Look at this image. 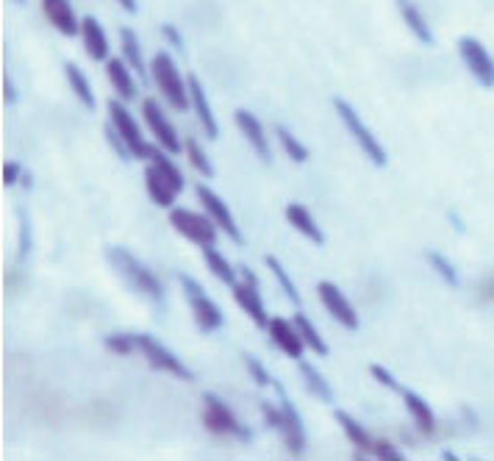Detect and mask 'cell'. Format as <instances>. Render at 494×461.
<instances>
[{
    "instance_id": "9a60e30c",
    "label": "cell",
    "mask_w": 494,
    "mask_h": 461,
    "mask_svg": "<svg viewBox=\"0 0 494 461\" xmlns=\"http://www.w3.org/2000/svg\"><path fill=\"white\" fill-rule=\"evenodd\" d=\"M42 9H45V17L50 20L56 31H62L64 37H75L81 34V22H78L70 0H42Z\"/></svg>"
},
{
    "instance_id": "7c38bea8",
    "label": "cell",
    "mask_w": 494,
    "mask_h": 461,
    "mask_svg": "<svg viewBox=\"0 0 494 461\" xmlns=\"http://www.w3.org/2000/svg\"><path fill=\"white\" fill-rule=\"evenodd\" d=\"M275 390H278V398H280V406H283V442H286V450H289V456L300 458L306 453V431H303V423H300V415H297V408L292 406V400L286 398L283 387L280 383H275Z\"/></svg>"
},
{
    "instance_id": "bcb514c9",
    "label": "cell",
    "mask_w": 494,
    "mask_h": 461,
    "mask_svg": "<svg viewBox=\"0 0 494 461\" xmlns=\"http://www.w3.org/2000/svg\"><path fill=\"white\" fill-rule=\"evenodd\" d=\"M4 100H6V104H17V89L12 84V75L9 72H4Z\"/></svg>"
},
{
    "instance_id": "277c9868",
    "label": "cell",
    "mask_w": 494,
    "mask_h": 461,
    "mask_svg": "<svg viewBox=\"0 0 494 461\" xmlns=\"http://www.w3.org/2000/svg\"><path fill=\"white\" fill-rule=\"evenodd\" d=\"M203 425L205 431L217 433V437H239V440H250L247 428H242L237 423V417H233L230 406L222 403L217 395L205 392L203 395Z\"/></svg>"
},
{
    "instance_id": "c3c4849f",
    "label": "cell",
    "mask_w": 494,
    "mask_h": 461,
    "mask_svg": "<svg viewBox=\"0 0 494 461\" xmlns=\"http://www.w3.org/2000/svg\"><path fill=\"white\" fill-rule=\"evenodd\" d=\"M14 4H17V6H22V4H25V0H14Z\"/></svg>"
},
{
    "instance_id": "ffe728a7",
    "label": "cell",
    "mask_w": 494,
    "mask_h": 461,
    "mask_svg": "<svg viewBox=\"0 0 494 461\" xmlns=\"http://www.w3.org/2000/svg\"><path fill=\"white\" fill-rule=\"evenodd\" d=\"M286 220H289V225L295 230H300L306 239H311L314 245H325V234L314 222V217H311V212L306 206H300V203H289V206H286Z\"/></svg>"
},
{
    "instance_id": "1f68e13d",
    "label": "cell",
    "mask_w": 494,
    "mask_h": 461,
    "mask_svg": "<svg viewBox=\"0 0 494 461\" xmlns=\"http://www.w3.org/2000/svg\"><path fill=\"white\" fill-rule=\"evenodd\" d=\"M425 259H428V264L433 267V272H436L441 281H445L448 287H456V289H458V284H461L458 272H456V267L445 259V256L436 253V250H425Z\"/></svg>"
},
{
    "instance_id": "d590c367",
    "label": "cell",
    "mask_w": 494,
    "mask_h": 461,
    "mask_svg": "<svg viewBox=\"0 0 494 461\" xmlns=\"http://www.w3.org/2000/svg\"><path fill=\"white\" fill-rule=\"evenodd\" d=\"M242 362H245V367H247V373H250V378L255 381V387H275V381H272V375L264 370V365L258 362L255 356H250V353H245L242 356Z\"/></svg>"
},
{
    "instance_id": "8992f818",
    "label": "cell",
    "mask_w": 494,
    "mask_h": 461,
    "mask_svg": "<svg viewBox=\"0 0 494 461\" xmlns=\"http://www.w3.org/2000/svg\"><path fill=\"white\" fill-rule=\"evenodd\" d=\"M137 339V348L145 353V358H147V365L153 367V370H162V373H170V375H175L178 381H195V375H192V370L180 362V358L175 356V353H170L159 339L155 337H150V334H139V337H134Z\"/></svg>"
},
{
    "instance_id": "ba28073f",
    "label": "cell",
    "mask_w": 494,
    "mask_h": 461,
    "mask_svg": "<svg viewBox=\"0 0 494 461\" xmlns=\"http://www.w3.org/2000/svg\"><path fill=\"white\" fill-rule=\"evenodd\" d=\"M170 222L172 228L178 230L180 237H187L197 245H214L217 242V228L209 217H203V214H195L189 209H172L170 212Z\"/></svg>"
},
{
    "instance_id": "ee69618b",
    "label": "cell",
    "mask_w": 494,
    "mask_h": 461,
    "mask_svg": "<svg viewBox=\"0 0 494 461\" xmlns=\"http://www.w3.org/2000/svg\"><path fill=\"white\" fill-rule=\"evenodd\" d=\"M478 295H481V300H486V303H494V272H491V275H486V278L481 281Z\"/></svg>"
},
{
    "instance_id": "6da1fadb",
    "label": "cell",
    "mask_w": 494,
    "mask_h": 461,
    "mask_svg": "<svg viewBox=\"0 0 494 461\" xmlns=\"http://www.w3.org/2000/svg\"><path fill=\"white\" fill-rule=\"evenodd\" d=\"M106 256H109V262L120 270V275H122L137 292H142L145 298H150V300H155V303H159V300L164 298L162 281L155 278L150 270H145L128 250H122V247H109Z\"/></svg>"
},
{
    "instance_id": "4316f807",
    "label": "cell",
    "mask_w": 494,
    "mask_h": 461,
    "mask_svg": "<svg viewBox=\"0 0 494 461\" xmlns=\"http://www.w3.org/2000/svg\"><path fill=\"white\" fill-rule=\"evenodd\" d=\"M64 72H67V81H70L72 92L78 95V100H81V104H84L89 112H95V109H97V104H95L92 87H89V81H87V75L81 72V67L72 64V62H67V64H64Z\"/></svg>"
},
{
    "instance_id": "836d02e7",
    "label": "cell",
    "mask_w": 494,
    "mask_h": 461,
    "mask_svg": "<svg viewBox=\"0 0 494 461\" xmlns=\"http://www.w3.org/2000/svg\"><path fill=\"white\" fill-rule=\"evenodd\" d=\"M264 264L270 267V272L278 278V284H280V289L286 292V298H289L295 306H300L303 303V298L297 295V289H295V284H292V278L289 275H286V270H283V264L275 259V256H267V259H264Z\"/></svg>"
},
{
    "instance_id": "30bf717a",
    "label": "cell",
    "mask_w": 494,
    "mask_h": 461,
    "mask_svg": "<svg viewBox=\"0 0 494 461\" xmlns=\"http://www.w3.org/2000/svg\"><path fill=\"white\" fill-rule=\"evenodd\" d=\"M317 295H320L322 306L331 312V317H333L336 323H342V325L350 328V331L358 328V312L353 309L350 300L342 295L339 287L331 284V281H320V284H317Z\"/></svg>"
},
{
    "instance_id": "f546056e",
    "label": "cell",
    "mask_w": 494,
    "mask_h": 461,
    "mask_svg": "<svg viewBox=\"0 0 494 461\" xmlns=\"http://www.w3.org/2000/svg\"><path fill=\"white\" fill-rule=\"evenodd\" d=\"M275 137H278L280 147L286 150V156H289L292 162H297V164H306V162H308V150H306V145H303L292 131H286L283 125H275Z\"/></svg>"
},
{
    "instance_id": "4fadbf2b",
    "label": "cell",
    "mask_w": 494,
    "mask_h": 461,
    "mask_svg": "<svg viewBox=\"0 0 494 461\" xmlns=\"http://www.w3.org/2000/svg\"><path fill=\"white\" fill-rule=\"evenodd\" d=\"M142 117H145L147 128L153 131V137L159 139L162 147H167L170 153H178V150H180V139H178V134H175V128L170 125V120L164 117L162 106L155 104L153 97H145V104H142Z\"/></svg>"
},
{
    "instance_id": "83f0119b",
    "label": "cell",
    "mask_w": 494,
    "mask_h": 461,
    "mask_svg": "<svg viewBox=\"0 0 494 461\" xmlns=\"http://www.w3.org/2000/svg\"><path fill=\"white\" fill-rule=\"evenodd\" d=\"M203 259H205V264H209L212 275H217L222 284H228V287L237 284V272H233V267L225 262V256L220 250H214V245H205L203 247Z\"/></svg>"
},
{
    "instance_id": "2e32d148",
    "label": "cell",
    "mask_w": 494,
    "mask_h": 461,
    "mask_svg": "<svg viewBox=\"0 0 494 461\" xmlns=\"http://www.w3.org/2000/svg\"><path fill=\"white\" fill-rule=\"evenodd\" d=\"M233 289V300H237L242 309H245V314L258 325V328H267L270 325V317H267V309H264V303H262V298H258V287H253V284H233L230 287Z\"/></svg>"
},
{
    "instance_id": "74e56055",
    "label": "cell",
    "mask_w": 494,
    "mask_h": 461,
    "mask_svg": "<svg viewBox=\"0 0 494 461\" xmlns=\"http://www.w3.org/2000/svg\"><path fill=\"white\" fill-rule=\"evenodd\" d=\"M134 348H137V339L128 337V334H112V337H106V350H112L117 356H131Z\"/></svg>"
},
{
    "instance_id": "52a82bcc",
    "label": "cell",
    "mask_w": 494,
    "mask_h": 461,
    "mask_svg": "<svg viewBox=\"0 0 494 461\" xmlns=\"http://www.w3.org/2000/svg\"><path fill=\"white\" fill-rule=\"evenodd\" d=\"M458 54L466 64V70H470L475 75V81L486 89L494 87V59L491 54L486 50L483 42H478L475 37H461L458 42Z\"/></svg>"
},
{
    "instance_id": "4dcf8cb0",
    "label": "cell",
    "mask_w": 494,
    "mask_h": 461,
    "mask_svg": "<svg viewBox=\"0 0 494 461\" xmlns=\"http://www.w3.org/2000/svg\"><path fill=\"white\" fill-rule=\"evenodd\" d=\"M295 325H297V331H300V337H303V342H306V348H311L314 353H320V356H328V345L322 342V337L317 334V328L311 325V320L306 317V314H295Z\"/></svg>"
},
{
    "instance_id": "484cf974",
    "label": "cell",
    "mask_w": 494,
    "mask_h": 461,
    "mask_svg": "<svg viewBox=\"0 0 494 461\" xmlns=\"http://www.w3.org/2000/svg\"><path fill=\"white\" fill-rule=\"evenodd\" d=\"M120 45H122V59L134 67L137 75L147 79V67H145V59H142V47H139V39L134 34V29H122L120 31Z\"/></svg>"
},
{
    "instance_id": "8d00e7d4",
    "label": "cell",
    "mask_w": 494,
    "mask_h": 461,
    "mask_svg": "<svg viewBox=\"0 0 494 461\" xmlns=\"http://www.w3.org/2000/svg\"><path fill=\"white\" fill-rule=\"evenodd\" d=\"M370 373H373V378L381 383V387H386V390H392V392H398V395H403L406 392V387H403V383L392 375V373H389L386 367H381V365H370Z\"/></svg>"
},
{
    "instance_id": "b9f144b4",
    "label": "cell",
    "mask_w": 494,
    "mask_h": 461,
    "mask_svg": "<svg viewBox=\"0 0 494 461\" xmlns=\"http://www.w3.org/2000/svg\"><path fill=\"white\" fill-rule=\"evenodd\" d=\"M262 415H264V423L270 425V428H283V420H286V415H283V406L278 408V406H272V403H262Z\"/></svg>"
},
{
    "instance_id": "44dd1931",
    "label": "cell",
    "mask_w": 494,
    "mask_h": 461,
    "mask_svg": "<svg viewBox=\"0 0 494 461\" xmlns=\"http://www.w3.org/2000/svg\"><path fill=\"white\" fill-rule=\"evenodd\" d=\"M81 39H84L89 59L100 62V59L109 56V39H106V34H103V25L95 17L81 20Z\"/></svg>"
},
{
    "instance_id": "9c48e42d",
    "label": "cell",
    "mask_w": 494,
    "mask_h": 461,
    "mask_svg": "<svg viewBox=\"0 0 494 461\" xmlns=\"http://www.w3.org/2000/svg\"><path fill=\"white\" fill-rule=\"evenodd\" d=\"M109 117H112V125L117 128V134L125 139L128 147H131L134 159H150L153 147L142 139V131H139L137 120L122 109L120 100H112V104H109Z\"/></svg>"
},
{
    "instance_id": "f6af8a7d",
    "label": "cell",
    "mask_w": 494,
    "mask_h": 461,
    "mask_svg": "<svg viewBox=\"0 0 494 461\" xmlns=\"http://www.w3.org/2000/svg\"><path fill=\"white\" fill-rule=\"evenodd\" d=\"M162 34L167 37V42H170L175 50H184V39H180V34H178L175 25H162Z\"/></svg>"
},
{
    "instance_id": "ac0fdd59",
    "label": "cell",
    "mask_w": 494,
    "mask_h": 461,
    "mask_svg": "<svg viewBox=\"0 0 494 461\" xmlns=\"http://www.w3.org/2000/svg\"><path fill=\"white\" fill-rule=\"evenodd\" d=\"M189 97H192V106H195V112H197V120H200V125H203L205 137L217 139V137H220V125H217V120H214V112H212V106H209V97H205L203 84L197 81V75H189Z\"/></svg>"
},
{
    "instance_id": "5b68a950",
    "label": "cell",
    "mask_w": 494,
    "mask_h": 461,
    "mask_svg": "<svg viewBox=\"0 0 494 461\" xmlns=\"http://www.w3.org/2000/svg\"><path fill=\"white\" fill-rule=\"evenodd\" d=\"M178 281H180V287H184V292H187V300H189V306H192V314H195L200 331H220L222 323H225V317H222V312H220V306H217L209 295H205V289L197 284L195 278L178 272Z\"/></svg>"
},
{
    "instance_id": "60d3db41",
    "label": "cell",
    "mask_w": 494,
    "mask_h": 461,
    "mask_svg": "<svg viewBox=\"0 0 494 461\" xmlns=\"http://www.w3.org/2000/svg\"><path fill=\"white\" fill-rule=\"evenodd\" d=\"M106 137H109V142H112V147L117 150V156L122 159V162H128V159H134V153H131V147L125 145V139L117 134V128L112 125V128H106Z\"/></svg>"
},
{
    "instance_id": "8fae6325",
    "label": "cell",
    "mask_w": 494,
    "mask_h": 461,
    "mask_svg": "<svg viewBox=\"0 0 494 461\" xmlns=\"http://www.w3.org/2000/svg\"><path fill=\"white\" fill-rule=\"evenodd\" d=\"M197 200L203 203V209L212 214V220L225 230V234H228L233 242L245 245V237H242V230H239L237 220H233L230 209L225 206V200H222L217 192H212V187H197Z\"/></svg>"
},
{
    "instance_id": "7dc6e473",
    "label": "cell",
    "mask_w": 494,
    "mask_h": 461,
    "mask_svg": "<svg viewBox=\"0 0 494 461\" xmlns=\"http://www.w3.org/2000/svg\"><path fill=\"white\" fill-rule=\"evenodd\" d=\"M117 4H120L128 14H134V12H137V0H117Z\"/></svg>"
},
{
    "instance_id": "d4e9b609",
    "label": "cell",
    "mask_w": 494,
    "mask_h": 461,
    "mask_svg": "<svg viewBox=\"0 0 494 461\" xmlns=\"http://www.w3.org/2000/svg\"><path fill=\"white\" fill-rule=\"evenodd\" d=\"M403 400H406V406H408V415L414 417V423H417V428L423 431V433H433V428H436V417H433V408L420 398V395H414V392H403Z\"/></svg>"
},
{
    "instance_id": "7402d4cb",
    "label": "cell",
    "mask_w": 494,
    "mask_h": 461,
    "mask_svg": "<svg viewBox=\"0 0 494 461\" xmlns=\"http://www.w3.org/2000/svg\"><path fill=\"white\" fill-rule=\"evenodd\" d=\"M395 4H398V12H400L403 22L408 25V31L417 37L423 45H433V31H431L428 20L423 17V12L417 9V4H414V0H395Z\"/></svg>"
},
{
    "instance_id": "3957f363",
    "label": "cell",
    "mask_w": 494,
    "mask_h": 461,
    "mask_svg": "<svg viewBox=\"0 0 494 461\" xmlns=\"http://www.w3.org/2000/svg\"><path fill=\"white\" fill-rule=\"evenodd\" d=\"M333 109H336V114H339V120L345 122L350 137L356 139V145L364 150V156H367L375 167H386V150H383V145L375 139V134L370 131V128L361 122V117L356 114V109L347 104V100L336 97L333 100Z\"/></svg>"
},
{
    "instance_id": "e575fe53",
    "label": "cell",
    "mask_w": 494,
    "mask_h": 461,
    "mask_svg": "<svg viewBox=\"0 0 494 461\" xmlns=\"http://www.w3.org/2000/svg\"><path fill=\"white\" fill-rule=\"evenodd\" d=\"M150 162H153L155 167H159V170H162V172H164V175L170 178V181H172V187H175L178 192L184 189V175H180V170H178V167H175V164H172V162H170L167 156H164L162 150H153V153H150Z\"/></svg>"
},
{
    "instance_id": "d6986e66",
    "label": "cell",
    "mask_w": 494,
    "mask_h": 461,
    "mask_svg": "<svg viewBox=\"0 0 494 461\" xmlns=\"http://www.w3.org/2000/svg\"><path fill=\"white\" fill-rule=\"evenodd\" d=\"M267 331H270L272 342H275L286 356H289V358H300V353H303V348H306V342H303V337H300V331H295L289 323L280 320V317L270 320Z\"/></svg>"
},
{
    "instance_id": "e0dca14e",
    "label": "cell",
    "mask_w": 494,
    "mask_h": 461,
    "mask_svg": "<svg viewBox=\"0 0 494 461\" xmlns=\"http://www.w3.org/2000/svg\"><path fill=\"white\" fill-rule=\"evenodd\" d=\"M145 189H147V195H150V200L155 203V206H162V209H170L175 195H178L172 181L155 164H150L145 170Z\"/></svg>"
},
{
    "instance_id": "f1b7e54d",
    "label": "cell",
    "mask_w": 494,
    "mask_h": 461,
    "mask_svg": "<svg viewBox=\"0 0 494 461\" xmlns=\"http://www.w3.org/2000/svg\"><path fill=\"white\" fill-rule=\"evenodd\" d=\"M300 375H303V381H306V390L314 395L317 400H322V403H331L333 400V392H331V387H328V381L311 367L308 362H303L300 358Z\"/></svg>"
},
{
    "instance_id": "cb8c5ba5",
    "label": "cell",
    "mask_w": 494,
    "mask_h": 461,
    "mask_svg": "<svg viewBox=\"0 0 494 461\" xmlns=\"http://www.w3.org/2000/svg\"><path fill=\"white\" fill-rule=\"evenodd\" d=\"M106 75H109L112 87L117 89V95L122 100H134L137 97V84H134L131 72H128V67H125V59H109Z\"/></svg>"
},
{
    "instance_id": "603a6c76",
    "label": "cell",
    "mask_w": 494,
    "mask_h": 461,
    "mask_svg": "<svg viewBox=\"0 0 494 461\" xmlns=\"http://www.w3.org/2000/svg\"><path fill=\"white\" fill-rule=\"evenodd\" d=\"M336 423H339L342 428H345V433H347V440L353 442V448L358 450V456H364V453H367L370 456V450H373V437H370V433H367V428H364L361 423H356L350 415H345L342 412V408H336Z\"/></svg>"
},
{
    "instance_id": "d6a6232c",
    "label": "cell",
    "mask_w": 494,
    "mask_h": 461,
    "mask_svg": "<svg viewBox=\"0 0 494 461\" xmlns=\"http://www.w3.org/2000/svg\"><path fill=\"white\" fill-rule=\"evenodd\" d=\"M184 150H187V156H189V164H192L200 175L214 178V167H212L209 156H205V153H203V147H200V142H197L195 137H189V139H187Z\"/></svg>"
},
{
    "instance_id": "7a4b0ae2",
    "label": "cell",
    "mask_w": 494,
    "mask_h": 461,
    "mask_svg": "<svg viewBox=\"0 0 494 461\" xmlns=\"http://www.w3.org/2000/svg\"><path fill=\"white\" fill-rule=\"evenodd\" d=\"M150 75L153 81L159 84L162 95L167 97V104L175 109V112H187L189 109V92H187V84L184 79L178 75V67L175 62L167 56V54H155L153 56V64H150Z\"/></svg>"
},
{
    "instance_id": "7bdbcfd3",
    "label": "cell",
    "mask_w": 494,
    "mask_h": 461,
    "mask_svg": "<svg viewBox=\"0 0 494 461\" xmlns=\"http://www.w3.org/2000/svg\"><path fill=\"white\" fill-rule=\"evenodd\" d=\"M20 181V162H6L4 164V187H17Z\"/></svg>"
},
{
    "instance_id": "f35d334b",
    "label": "cell",
    "mask_w": 494,
    "mask_h": 461,
    "mask_svg": "<svg viewBox=\"0 0 494 461\" xmlns=\"http://www.w3.org/2000/svg\"><path fill=\"white\" fill-rule=\"evenodd\" d=\"M370 456H375V458H381V461H403V453H400L392 442H389V440H375Z\"/></svg>"
},
{
    "instance_id": "5bb4252c",
    "label": "cell",
    "mask_w": 494,
    "mask_h": 461,
    "mask_svg": "<svg viewBox=\"0 0 494 461\" xmlns=\"http://www.w3.org/2000/svg\"><path fill=\"white\" fill-rule=\"evenodd\" d=\"M233 122L239 125V131L245 134V139L253 145L255 156L262 159L264 164H270V162H272V153H270V142H267V134H264L262 122H258V120H255L250 112H245V109H239L237 114H233Z\"/></svg>"
},
{
    "instance_id": "ab89813d",
    "label": "cell",
    "mask_w": 494,
    "mask_h": 461,
    "mask_svg": "<svg viewBox=\"0 0 494 461\" xmlns=\"http://www.w3.org/2000/svg\"><path fill=\"white\" fill-rule=\"evenodd\" d=\"M17 220H20V256H29L31 250V222L25 209H17Z\"/></svg>"
}]
</instances>
